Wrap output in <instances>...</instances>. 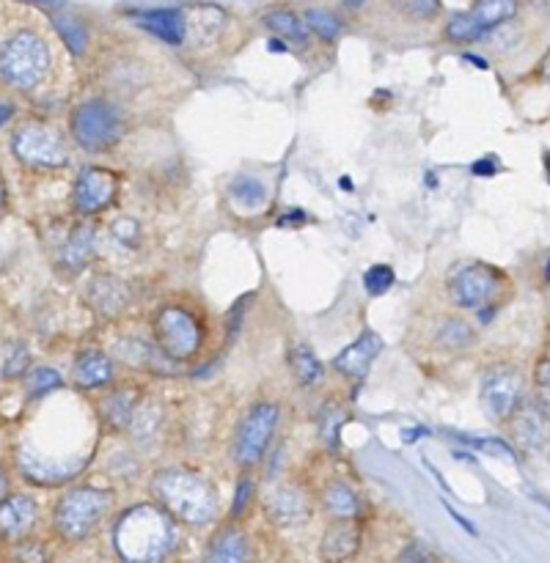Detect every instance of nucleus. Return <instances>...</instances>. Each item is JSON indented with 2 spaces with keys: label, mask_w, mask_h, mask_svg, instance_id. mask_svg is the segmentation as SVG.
Listing matches in <instances>:
<instances>
[{
  "label": "nucleus",
  "mask_w": 550,
  "mask_h": 563,
  "mask_svg": "<svg viewBox=\"0 0 550 563\" xmlns=\"http://www.w3.org/2000/svg\"><path fill=\"white\" fill-rule=\"evenodd\" d=\"M446 291H449L451 306L476 313L479 322L484 324L504 306L506 295H509V278L504 269L471 258V262H460L449 269Z\"/></svg>",
  "instance_id": "obj_4"
},
{
  "label": "nucleus",
  "mask_w": 550,
  "mask_h": 563,
  "mask_svg": "<svg viewBox=\"0 0 550 563\" xmlns=\"http://www.w3.org/2000/svg\"><path fill=\"white\" fill-rule=\"evenodd\" d=\"M253 500H256V482H253L251 471H242V476L237 478L234 487V500H231V520H240L245 517V511L251 509Z\"/></svg>",
  "instance_id": "obj_37"
},
{
  "label": "nucleus",
  "mask_w": 550,
  "mask_h": 563,
  "mask_svg": "<svg viewBox=\"0 0 550 563\" xmlns=\"http://www.w3.org/2000/svg\"><path fill=\"white\" fill-rule=\"evenodd\" d=\"M113 236H116V242H121V245H127V247L138 245L141 225H138V220H132V218H119L113 223Z\"/></svg>",
  "instance_id": "obj_39"
},
{
  "label": "nucleus",
  "mask_w": 550,
  "mask_h": 563,
  "mask_svg": "<svg viewBox=\"0 0 550 563\" xmlns=\"http://www.w3.org/2000/svg\"><path fill=\"white\" fill-rule=\"evenodd\" d=\"M152 498L182 526L204 528L220 517L218 489L190 467H163L154 473Z\"/></svg>",
  "instance_id": "obj_2"
},
{
  "label": "nucleus",
  "mask_w": 550,
  "mask_h": 563,
  "mask_svg": "<svg viewBox=\"0 0 550 563\" xmlns=\"http://www.w3.org/2000/svg\"><path fill=\"white\" fill-rule=\"evenodd\" d=\"M53 75V49L33 27H16L0 38V82L14 93H33Z\"/></svg>",
  "instance_id": "obj_3"
},
{
  "label": "nucleus",
  "mask_w": 550,
  "mask_h": 563,
  "mask_svg": "<svg viewBox=\"0 0 550 563\" xmlns=\"http://www.w3.org/2000/svg\"><path fill=\"white\" fill-rule=\"evenodd\" d=\"M152 355H154V346L141 339H124L119 344V357L127 363V366L135 368V372H143V368L152 363Z\"/></svg>",
  "instance_id": "obj_36"
},
{
  "label": "nucleus",
  "mask_w": 550,
  "mask_h": 563,
  "mask_svg": "<svg viewBox=\"0 0 550 563\" xmlns=\"http://www.w3.org/2000/svg\"><path fill=\"white\" fill-rule=\"evenodd\" d=\"M517 14V0H476L471 11L454 14L446 25V38L457 44L482 42L490 31L501 27Z\"/></svg>",
  "instance_id": "obj_13"
},
{
  "label": "nucleus",
  "mask_w": 550,
  "mask_h": 563,
  "mask_svg": "<svg viewBox=\"0 0 550 563\" xmlns=\"http://www.w3.org/2000/svg\"><path fill=\"white\" fill-rule=\"evenodd\" d=\"M267 47H270V53H286V44H284V38H278V36H273L267 42Z\"/></svg>",
  "instance_id": "obj_48"
},
{
  "label": "nucleus",
  "mask_w": 550,
  "mask_h": 563,
  "mask_svg": "<svg viewBox=\"0 0 550 563\" xmlns=\"http://www.w3.org/2000/svg\"><path fill=\"white\" fill-rule=\"evenodd\" d=\"M280 427V405L275 401H256L248 407L231 440V460L240 471H253L264 462L267 449L273 445L275 432Z\"/></svg>",
  "instance_id": "obj_10"
},
{
  "label": "nucleus",
  "mask_w": 550,
  "mask_h": 563,
  "mask_svg": "<svg viewBox=\"0 0 550 563\" xmlns=\"http://www.w3.org/2000/svg\"><path fill=\"white\" fill-rule=\"evenodd\" d=\"M462 58H465L468 60V64H476L479 66V69H487V60H484V58H479V55H471V53H465V55H462Z\"/></svg>",
  "instance_id": "obj_49"
},
{
  "label": "nucleus",
  "mask_w": 550,
  "mask_h": 563,
  "mask_svg": "<svg viewBox=\"0 0 550 563\" xmlns=\"http://www.w3.org/2000/svg\"><path fill=\"white\" fill-rule=\"evenodd\" d=\"M152 333L157 350L174 363H190L207 350V324L182 302H165L154 311Z\"/></svg>",
  "instance_id": "obj_7"
},
{
  "label": "nucleus",
  "mask_w": 550,
  "mask_h": 563,
  "mask_svg": "<svg viewBox=\"0 0 550 563\" xmlns=\"http://www.w3.org/2000/svg\"><path fill=\"white\" fill-rule=\"evenodd\" d=\"M380 352H383V339H380L374 330H363L350 346H344V350L333 357V368L341 377L361 383L369 374V368H372V363L377 361Z\"/></svg>",
  "instance_id": "obj_20"
},
{
  "label": "nucleus",
  "mask_w": 550,
  "mask_h": 563,
  "mask_svg": "<svg viewBox=\"0 0 550 563\" xmlns=\"http://www.w3.org/2000/svg\"><path fill=\"white\" fill-rule=\"evenodd\" d=\"M38 526V504L33 495L14 493L0 498V542L11 544L33 537Z\"/></svg>",
  "instance_id": "obj_14"
},
{
  "label": "nucleus",
  "mask_w": 550,
  "mask_h": 563,
  "mask_svg": "<svg viewBox=\"0 0 550 563\" xmlns=\"http://www.w3.org/2000/svg\"><path fill=\"white\" fill-rule=\"evenodd\" d=\"M31 352H28L25 344H9V350H6L3 355V363H0V368H3V379H22L28 372H31Z\"/></svg>",
  "instance_id": "obj_35"
},
{
  "label": "nucleus",
  "mask_w": 550,
  "mask_h": 563,
  "mask_svg": "<svg viewBox=\"0 0 550 563\" xmlns=\"http://www.w3.org/2000/svg\"><path fill=\"white\" fill-rule=\"evenodd\" d=\"M396 563H443V561H440L438 555H435L432 550L427 548V544L410 542L405 550H402L399 561H396Z\"/></svg>",
  "instance_id": "obj_40"
},
{
  "label": "nucleus",
  "mask_w": 550,
  "mask_h": 563,
  "mask_svg": "<svg viewBox=\"0 0 550 563\" xmlns=\"http://www.w3.org/2000/svg\"><path fill=\"white\" fill-rule=\"evenodd\" d=\"M25 3H36V5H55V3H64V0H25Z\"/></svg>",
  "instance_id": "obj_51"
},
{
  "label": "nucleus",
  "mask_w": 550,
  "mask_h": 563,
  "mask_svg": "<svg viewBox=\"0 0 550 563\" xmlns=\"http://www.w3.org/2000/svg\"><path fill=\"white\" fill-rule=\"evenodd\" d=\"M302 20H306L308 31H311L317 38H322V42H336V38L341 36V20L333 14V11L308 9L306 14H302Z\"/></svg>",
  "instance_id": "obj_32"
},
{
  "label": "nucleus",
  "mask_w": 550,
  "mask_h": 563,
  "mask_svg": "<svg viewBox=\"0 0 550 563\" xmlns=\"http://www.w3.org/2000/svg\"><path fill=\"white\" fill-rule=\"evenodd\" d=\"M363 528L361 520H333L319 539V561L350 563L361 553Z\"/></svg>",
  "instance_id": "obj_18"
},
{
  "label": "nucleus",
  "mask_w": 550,
  "mask_h": 563,
  "mask_svg": "<svg viewBox=\"0 0 550 563\" xmlns=\"http://www.w3.org/2000/svg\"><path fill=\"white\" fill-rule=\"evenodd\" d=\"M69 135L77 143V148L88 154H105L119 146L124 135L121 113L108 99H86L75 104L69 113Z\"/></svg>",
  "instance_id": "obj_9"
},
{
  "label": "nucleus",
  "mask_w": 550,
  "mask_h": 563,
  "mask_svg": "<svg viewBox=\"0 0 550 563\" xmlns=\"http://www.w3.org/2000/svg\"><path fill=\"white\" fill-rule=\"evenodd\" d=\"M201 563H253V544L237 520L226 522L209 537Z\"/></svg>",
  "instance_id": "obj_16"
},
{
  "label": "nucleus",
  "mask_w": 550,
  "mask_h": 563,
  "mask_svg": "<svg viewBox=\"0 0 550 563\" xmlns=\"http://www.w3.org/2000/svg\"><path fill=\"white\" fill-rule=\"evenodd\" d=\"M289 372L292 377H295V383L306 390L322 383L324 377V366L319 363V357L314 355L311 346L306 344H295L289 350Z\"/></svg>",
  "instance_id": "obj_25"
},
{
  "label": "nucleus",
  "mask_w": 550,
  "mask_h": 563,
  "mask_svg": "<svg viewBox=\"0 0 550 563\" xmlns=\"http://www.w3.org/2000/svg\"><path fill=\"white\" fill-rule=\"evenodd\" d=\"M16 115V104L11 99H0V130Z\"/></svg>",
  "instance_id": "obj_43"
},
{
  "label": "nucleus",
  "mask_w": 550,
  "mask_h": 563,
  "mask_svg": "<svg viewBox=\"0 0 550 563\" xmlns=\"http://www.w3.org/2000/svg\"><path fill=\"white\" fill-rule=\"evenodd\" d=\"M319 504H322L324 515L330 520H361L363 500L344 478H333L319 493Z\"/></svg>",
  "instance_id": "obj_22"
},
{
  "label": "nucleus",
  "mask_w": 550,
  "mask_h": 563,
  "mask_svg": "<svg viewBox=\"0 0 550 563\" xmlns=\"http://www.w3.org/2000/svg\"><path fill=\"white\" fill-rule=\"evenodd\" d=\"M537 77H539V82H542V86L550 91V49L542 55V60H539Z\"/></svg>",
  "instance_id": "obj_44"
},
{
  "label": "nucleus",
  "mask_w": 550,
  "mask_h": 563,
  "mask_svg": "<svg viewBox=\"0 0 550 563\" xmlns=\"http://www.w3.org/2000/svg\"><path fill=\"white\" fill-rule=\"evenodd\" d=\"M544 170H548V176H550V152H544Z\"/></svg>",
  "instance_id": "obj_52"
},
{
  "label": "nucleus",
  "mask_w": 550,
  "mask_h": 563,
  "mask_svg": "<svg viewBox=\"0 0 550 563\" xmlns=\"http://www.w3.org/2000/svg\"><path fill=\"white\" fill-rule=\"evenodd\" d=\"M9 152L20 168L33 174H58L72 163V148L64 132L42 119H28L11 130Z\"/></svg>",
  "instance_id": "obj_6"
},
{
  "label": "nucleus",
  "mask_w": 550,
  "mask_h": 563,
  "mask_svg": "<svg viewBox=\"0 0 550 563\" xmlns=\"http://www.w3.org/2000/svg\"><path fill=\"white\" fill-rule=\"evenodd\" d=\"M446 511H449V515H451V517H454V520H457V522H460V526H462V528H465V531H468V533H476V528H473V526H471V522H468V520H465V517H462V515H460V511H454V509H451V506H446Z\"/></svg>",
  "instance_id": "obj_47"
},
{
  "label": "nucleus",
  "mask_w": 550,
  "mask_h": 563,
  "mask_svg": "<svg viewBox=\"0 0 550 563\" xmlns=\"http://www.w3.org/2000/svg\"><path fill=\"white\" fill-rule=\"evenodd\" d=\"M141 401H143V390L138 388V385H121V388L108 390V394L99 399V407H97L99 427H105L113 434L127 432Z\"/></svg>",
  "instance_id": "obj_19"
},
{
  "label": "nucleus",
  "mask_w": 550,
  "mask_h": 563,
  "mask_svg": "<svg viewBox=\"0 0 550 563\" xmlns=\"http://www.w3.org/2000/svg\"><path fill=\"white\" fill-rule=\"evenodd\" d=\"M121 176L116 170L102 168V165H86L77 170L75 185H72V212L77 218H97L113 207L119 196Z\"/></svg>",
  "instance_id": "obj_12"
},
{
  "label": "nucleus",
  "mask_w": 550,
  "mask_h": 563,
  "mask_svg": "<svg viewBox=\"0 0 550 563\" xmlns=\"http://www.w3.org/2000/svg\"><path fill=\"white\" fill-rule=\"evenodd\" d=\"M53 27H55V31H58L61 42H64L66 47H69V53L75 55V58H80V55L86 53L88 31H86V25H82V22L77 20V16L55 14L53 16Z\"/></svg>",
  "instance_id": "obj_30"
},
{
  "label": "nucleus",
  "mask_w": 550,
  "mask_h": 563,
  "mask_svg": "<svg viewBox=\"0 0 550 563\" xmlns=\"http://www.w3.org/2000/svg\"><path fill=\"white\" fill-rule=\"evenodd\" d=\"M264 25H267L278 38L289 42L292 47H300V49L308 47V36H311V31H308L306 20H302L300 14H295V11L289 9L267 11V14H264Z\"/></svg>",
  "instance_id": "obj_24"
},
{
  "label": "nucleus",
  "mask_w": 550,
  "mask_h": 563,
  "mask_svg": "<svg viewBox=\"0 0 550 563\" xmlns=\"http://www.w3.org/2000/svg\"><path fill=\"white\" fill-rule=\"evenodd\" d=\"M6 563H50V553L42 542L36 539H20V542L9 544Z\"/></svg>",
  "instance_id": "obj_34"
},
{
  "label": "nucleus",
  "mask_w": 550,
  "mask_h": 563,
  "mask_svg": "<svg viewBox=\"0 0 550 563\" xmlns=\"http://www.w3.org/2000/svg\"><path fill=\"white\" fill-rule=\"evenodd\" d=\"M306 212H302V209H289V212L284 214V218L278 220V225H302L306 223Z\"/></svg>",
  "instance_id": "obj_45"
},
{
  "label": "nucleus",
  "mask_w": 550,
  "mask_h": 563,
  "mask_svg": "<svg viewBox=\"0 0 550 563\" xmlns=\"http://www.w3.org/2000/svg\"><path fill=\"white\" fill-rule=\"evenodd\" d=\"M471 174L473 176H493V174H498V159H495V157L476 159V163L471 165Z\"/></svg>",
  "instance_id": "obj_42"
},
{
  "label": "nucleus",
  "mask_w": 550,
  "mask_h": 563,
  "mask_svg": "<svg viewBox=\"0 0 550 563\" xmlns=\"http://www.w3.org/2000/svg\"><path fill=\"white\" fill-rule=\"evenodd\" d=\"M22 383H25L28 399H44V396L64 390L66 385L58 368L53 366H31V372L22 377Z\"/></svg>",
  "instance_id": "obj_29"
},
{
  "label": "nucleus",
  "mask_w": 550,
  "mask_h": 563,
  "mask_svg": "<svg viewBox=\"0 0 550 563\" xmlns=\"http://www.w3.org/2000/svg\"><path fill=\"white\" fill-rule=\"evenodd\" d=\"M531 394H534V405H537V410L550 421V352H544V355L537 361V366H534Z\"/></svg>",
  "instance_id": "obj_31"
},
{
  "label": "nucleus",
  "mask_w": 550,
  "mask_h": 563,
  "mask_svg": "<svg viewBox=\"0 0 550 563\" xmlns=\"http://www.w3.org/2000/svg\"><path fill=\"white\" fill-rule=\"evenodd\" d=\"M476 344V333L465 319L449 317L435 328V346L446 352H465Z\"/></svg>",
  "instance_id": "obj_27"
},
{
  "label": "nucleus",
  "mask_w": 550,
  "mask_h": 563,
  "mask_svg": "<svg viewBox=\"0 0 550 563\" xmlns=\"http://www.w3.org/2000/svg\"><path fill=\"white\" fill-rule=\"evenodd\" d=\"M94 251H97V225L88 218L69 220V223L55 225L53 245H50V258L53 267L66 278H75L91 264Z\"/></svg>",
  "instance_id": "obj_11"
},
{
  "label": "nucleus",
  "mask_w": 550,
  "mask_h": 563,
  "mask_svg": "<svg viewBox=\"0 0 550 563\" xmlns=\"http://www.w3.org/2000/svg\"><path fill=\"white\" fill-rule=\"evenodd\" d=\"M113 511V493L91 484H77L61 493L50 511V528L66 544H80L97 533V528Z\"/></svg>",
  "instance_id": "obj_5"
},
{
  "label": "nucleus",
  "mask_w": 550,
  "mask_h": 563,
  "mask_svg": "<svg viewBox=\"0 0 550 563\" xmlns=\"http://www.w3.org/2000/svg\"><path fill=\"white\" fill-rule=\"evenodd\" d=\"M138 25L154 38L165 44H182L185 42V14L179 9H152L138 14Z\"/></svg>",
  "instance_id": "obj_23"
},
{
  "label": "nucleus",
  "mask_w": 550,
  "mask_h": 563,
  "mask_svg": "<svg viewBox=\"0 0 550 563\" xmlns=\"http://www.w3.org/2000/svg\"><path fill=\"white\" fill-rule=\"evenodd\" d=\"M179 548L176 520L160 504H135L113 526V550L121 563H165Z\"/></svg>",
  "instance_id": "obj_1"
},
{
  "label": "nucleus",
  "mask_w": 550,
  "mask_h": 563,
  "mask_svg": "<svg viewBox=\"0 0 550 563\" xmlns=\"http://www.w3.org/2000/svg\"><path fill=\"white\" fill-rule=\"evenodd\" d=\"M88 306L94 313L102 319H116L127 306H130V289L124 280L113 278V275H97L86 289Z\"/></svg>",
  "instance_id": "obj_21"
},
{
  "label": "nucleus",
  "mask_w": 550,
  "mask_h": 563,
  "mask_svg": "<svg viewBox=\"0 0 550 563\" xmlns=\"http://www.w3.org/2000/svg\"><path fill=\"white\" fill-rule=\"evenodd\" d=\"M229 198L242 209V212H258L267 203V185L258 176L240 174L231 179Z\"/></svg>",
  "instance_id": "obj_26"
},
{
  "label": "nucleus",
  "mask_w": 550,
  "mask_h": 563,
  "mask_svg": "<svg viewBox=\"0 0 550 563\" xmlns=\"http://www.w3.org/2000/svg\"><path fill=\"white\" fill-rule=\"evenodd\" d=\"M396 275L388 264H372V267L363 273V289H366L369 297H383L388 295L391 286H394Z\"/></svg>",
  "instance_id": "obj_38"
},
{
  "label": "nucleus",
  "mask_w": 550,
  "mask_h": 563,
  "mask_svg": "<svg viewBox=\"0 0 550 563\" xmlns=\"http://www.w3.org/2000/svg\"><path fill=\"white\" fill-rule=\"evenodd\" d=\"M544 280L550 284V258H548V264H544Z\"/></svg>",
  "instance_id": "obj_53"
},
{
  "label": "nucleus",
  "mask_w": 550,
  "mask_h": 563,
  "mask_svg": "<svg viewBox=\"0 0 550 563\" xmlns=\"http://www.w3.org/2000/svg\"><path fill=\"white\" fill-rule=\"evenodd\" d=\"M424 438V429H410V432H405V443H413V440Z\"/></svg>",
  "instance_id": "obj_50"
},
{
  "label": "nucleus",
  "mask_w": 550,
  "mask_h": 563,
  "mask_svg": "<svg viewBox=\"0 0 550 563\" xmlns=\"http://www.w3.org/2000/svg\"><path fill=\"white\" fill-rule=\"evenodd\" d=\"M262 511L267 517V522L278 528H295L308 522L311 517V500L295 484H280L273 487L262 500Z\"/></svg>",
  "instance_id": "obj_15"
},
{
  "label": "nucleus",
  "mask_w": 550,
  "mask_h": 563,
  "mask_svg": "<svg viewBox=\"0 0 550 563\" xmlns=\"http://www.w3.org/2000/svg\"><path fill=\"white\" fill-rule=\"evenodd\" d=\"M526 374L515 363H493L484 368L482 383H479V405L484 418L495 427H506L517 418V412L526 405Z\"/></svg>",
  "instance_id": "obj_8"
},
{
  "label": "nucleus",
  "mask_w": 550,
  "mask_h": 563,
  "mask_svg": "<svg viewBox=\"0 0 550 563\" xmlns=\"http://www.w3.org/2000/svg\"><path fill=\"white\" fill-rule=\"evenodd\" d=\"M341 423H344V410H341L336 401H328L319 412V438L324 440L330 451L339 449V432H341Z\"/></svg>",
  "instance_id": "obj_33"
},
{
  "label": "nucleus",
  "mask_w": 550,
  "mask_h": 563,
  "mask_svg": "<svg viewBox=\"0 0 550 563\" xmlns=\"http://www.w3.org/2000/svg\"><path fill=\"white\" fill-rule=\"evenodd\" d=\"M11 214V190L9 181H6L3 168H0V220H6Z\"/></svg>",
  "instance_id": "obj_41"
},
{
  "label": "nucleus",
  "mask_w": 550,
  "mask_h": 563,
  "mask_svg": "<svg viewBox=\"0 0 550 563\" xmlns=\"http://www.w3.org/2000/svg\"><path fill=\"white\" fill-rule=\"evenodd\" d=\"M116 379V363L108 352L99 346H86L77 352L75 366H72V385L80 394H94V390H105Z\"/></svg>",
  "instance_id": "obj_17"
},
{
  "label": "nucleus",
  "mask_w": 550,
  "mask_h": 563,
  "mask_svg": "<svg viewBox=\"0 0 550 563\" xmlns=\"http://www.w3.org/2000/svg\"><path fill=\"white\" fill-rule=\"evenodd\" d=\"M9 493H11V473H9V467L0 462V498H6Z\"/></svg>",
  "instance_id": "obj_46"
},
{
  "label": "nucleus",
  "mask_w": 550,
  "mask_h": 563,
  "mask_svg": "<svg viewBox=\"0 0 550 563\" xmlns=\"http://www.w3.org/2000/svg\"><path fill=\"white\" fill-rule=\"evenodd\" d=\"M185 27L187 33H193V38H198V42H209V38L218 36V31L223 27V11L215 9V5H196L190 14H185Z\"/></svg>",
  "instance_id": "obj_28"
}]
</instances>
